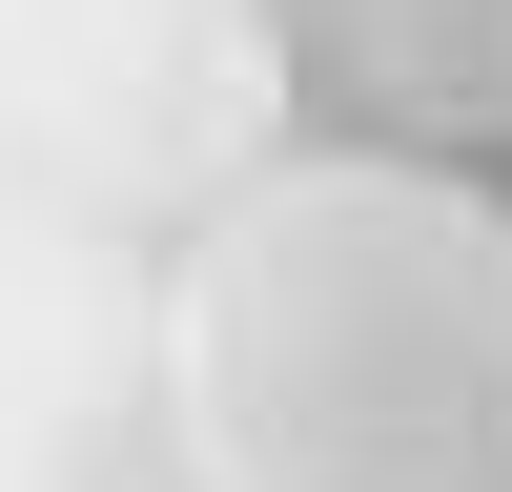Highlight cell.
Returning a JSON list of instances; mask_svg holds the SVG:
<instances>
[{
	"label": "cell",
	"instance_id": "cell-1",
	"mask_svg": "<svg viewBox=\"0 0 512 492\" xmlns=\"http://www.w3.org/2000/svg\"><path fill=\"white\" fill-rule=\"evenodd\" d=\"M164 431L205 492H512V185L328 144L164 267Z\"/></svg>",
	"mask_w": 512,
	"mask_h": 492
},
{
	"label": "cell",
	"instance_id": "cell-2",
	"mask_svg": "<svg viewBox=\"0 0 512 492\" xmlns=\"http://www.w3.org/2000/svg\"><path fill=\"white\" fill-rule=\"evenodd\" d=\"M369 82L451 144H512V0H369Z\"/></svg>",
	"mask_w": 512,
	"mask_h": 492
}]
</instances>
